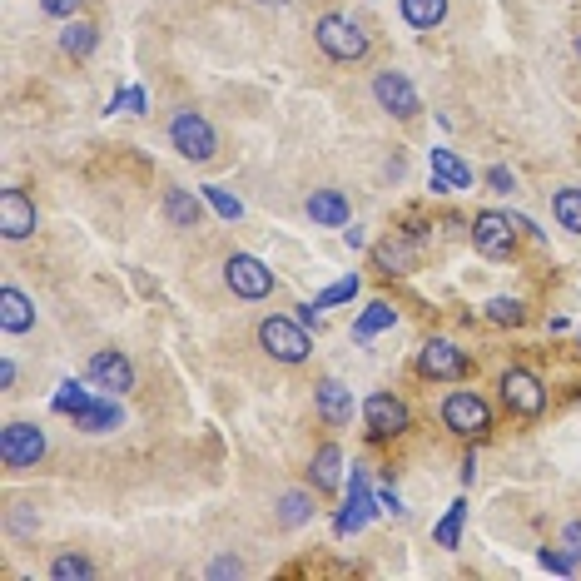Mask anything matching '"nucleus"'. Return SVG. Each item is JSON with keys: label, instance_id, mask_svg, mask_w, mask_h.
Instances as JSON below:
<instances>
[{"label": "nucleus", "instance_id": "obj_15", "mask_svg": "<svg viewBox=\"0 0 581 581\" xmlns=\"http://www.w3.org/2000/svg\"><path fill=\"white\" fill-rule=\"evenodd\" d=\"M428 169H433V194H452V189H472V169L462 164V154L447 145L428 149Z\"/></svg>", "mask_w": 581, "mask_h": 581}, {"label": "nucleus", "instance_id": "obj_12", "mask_svg": "<svg viewBox=\"0 0 581 581\" xmlns=\"http://www.w3.org/2000/svg\"><path fill=\"white\" fill-rule=\"evenodd\" d=\"M363 423H368V433L373 437H403L408 428H413V413H408L403 398H393V393H373V398L363 403Z\"/></svg>", "mask_w": 581, "mask_h": 581}, {"label": "nucleus", "instance_id": "obj_18", "mask_svg": "<svg viewBox=\"0 0 581 581\" xmlns=\"http://www.w3.org/2000/svg\"><path fill=\"white\" fill-rule=\"evenodd\" d=\"M204 194H194V189H169L164 194V214H169V224L174 229H199V219H204Z\"/></svg>", "mask_w": 581, "mask_h": 581}, {"label": "nucleus", "instance_id": "obj_32", "mask_svg": "<svg viewBox=\"0 0 581 581\" xmlns=\"http://www.w3.org/2000/svg\"><path fill=\"white\" fill-rule=\"evenodd\" d=\"M308 517H313L308 492H284V502H279V522H284V527H303Z\"/></svg>", "mask_w": 581, "mask_h": 581}, {"label": "nucleus", "instance_id": "obj_43", "mask_svg": "<svg viewBox=\"0 0 581 581\" xmlns=\"http://www.w3.org/2000/svg\"><path fill=\"white\" fill-rule=\"evenodd\" d=\"M0 388H5V393L15 388V363H10V358H0Z\"/></svg>", "mask_w": 581, "mask_h": 581}, {"label": "nucleus", "instance_id": "obj_44", "mask_svg": "<svg viewBox=\"0 0 581 581\" xmlns=\"http://www.w3.org/2000/svg\"><path fill=\"white\" fill-rule=\"evenodd\" d=\"M472 477H477V457L467 452V457H462V482H472Z\"/></svg>", "mask_w": 581, "mask_h": 581}, {"label": "nucleus", "instance_id": "obj_6", "mask_svg": "<svg viewBox=\"0 0 581 581\" xmlns=\"http://www.w3.org/2000/svg\"><path fill=\"white\" fill-rule=\"evenodd\" d=\"M373 512H378V492L368 487V472H363V467H353L348 502L338 507V517H333V532H338V537H353V532H363V527L373 522Z\"/></svg>", "mask_w": 581, "mask_h": 581}, {"label": "nucleus", "instance_id": "obj_24", "mask_svg": "<svg viewBox=\"0 0 581 581\" xmlns=\"http://www.w3.org/2000/svg\"><path fill=\"white\" fill-rule=\"evenodd\" d=\"M95 45H100V30L90 25V20H65V30H60V50L65 55H75V60H85V55H95Z\"/></svg>", "mask_w": 581, "mask_h": 581}, {"label": "nucleus", "instance_id": "obj_20", "mask_svg": "<svg viewBox=\"0 0 581 581\" xmlns=\"http://www.w3.org/2000/svg\"><path fill=\"white\" fill-rule=\"evenodd\" d=\"M373 254H378V269H383V274H413V264H418V239H413V234H398V239L378 244Z\"/></svg>", "mask_w": 581, "mask_h": 581}, {"label": "nucleus", "instance_id": "obj_40", "mask_svg": "<svg viewBox=\"0 0 581 581\" xmlns=\"http://www.w3.org/2000/svg\"><path fill=\"white\" fill-rule=\"evenodd\" d=\"M562 542L577 552V562H581V517H577V522H567V537H562Z\"/></svg>", "mask_w": 581, "mask_h": 581}, {"label": "nucleus", "instance_id": "obj_5", "mask_svg": "<svg viewBox=\"0 0 581 581\" xmlns=\"http://www.w3.org/2000/svg\"><path fill=\"white\" fill-rule=\"evenodd\" d=\"M45 457V433L35 428V423H5L0 428V462L10 467V472H25V467H35Z\"/></svg>", "mask_w": 581, "mask_h": 581}, {"label": "nucleus", "instance_id": "obj_34", "mask_svg": "<svg viewBox=\"0 0 581 581\" xmlns=\"http://www.w3.org/2000/svg\"><path fill=\"white\" fill-rule=\"evenodd\" d=\"M50 577H55V581L95 577V562H90V557H55V562H50Z\"/></svg>", "mask_w": 581, "mask_h": 581}, {"label": "nucleus", "instance_id": "obj_42", "mask_svg": "<svg viewBox=\"0 0 581 581\" xmlns=\"http://www.w3.org/2000/svg\"><path fill=\"white\" fill-rule=\"evenodd\" d=\"M298 323H303V328H318V308H313V303H298Z\"/></svg>", "mask_w": 581, "mask_h": 581}, {"label": "nucleus", "instance_id": "obj_8", "mask_svg": "<svg viewBox=\"0 0 581 581\" xmlns=\"http://www.w3.org/2000/svg\"><path fill=\"white\" fill-rule=\"evenodd\" d=\"M373 100H378L388 115H398V120H413V115L423 110V100H418V90H413V80H408L403 70H378V75H373Z\"/></svg>", "mask_w": 581, "mask_h": 581}, {"label": "nucleus", "instance_id": "obj_16", "mask_svg": "<svg viewBox=\"0 0 581 581\" xmlns=\"http://www.w3.org/2000/svg\"><path fill=\"white\" fill-rule=\"evenodd\" d=\"M308 219H313L318 229H343V224L353 219V209H348L343 189H313V194H308Z\"/></svg>", "mask_w": 581, "mask_h": 581}, {"label": "nucleus", "instance_id": "obj_4", "mask_svg": "<svg viewBox=\"0 0 581 581\" xmlns=\"http://www.w3.org/2000/svg\"><path fill=\"white\" fill-rule=\"evenodd\" d=\"M259 348L269 358H279V363H303L313 353V338L303 333L298 318H264L259 323Z\"/></svg>", "mask_w": 581, "mask_h": 581}, {"label": "nucleus", "instance_id": "obj_36", "mask_svg": "<svg viewBox=\"0 0 581 581\" xmlns=\"http://www.w3.org/2000/svg\"><path fill=\"white\" fill-rule=\"evenodd\" d=\"M487 189H492V194H512V189H517V174H512L507 164H492V169H487Z\"/></svg>", "mask_w": 581, "mask_h": 581}, {"label": "nucleus", "instance_id": "obj_33", "mask_svg": "<svg viewBox=\"0 0 581 581\" xmlns=\"http://www.w3.org/2000/svg\"><path fill=\"white\" fill-rule=\"evenodd\" d=\"M542 567H547V572H557V577H572L581 562H577V552L562 542V547H542Z\"/></svg>", "mask_w": 581, "mask_h": 581}, {"label": "nucleus", "instance_id": "obj_35", "mask_svg": "<svg viewBox=\"0 0 581 581\" xmlns=\"http://www.w3.org/2000/svg\"><path fill=\"white\" fill-rule=\"evenodd\" d=\"M145 90L140 85H130V90H115V100H110V110H130V115H145Z\"/></svg>", "mask_w": 581, "mask_h": 581}, {"label": "nucleus", "instance_id": "obj_10", "mask_svg": "<svg viewBox=\"0 0 581 581\" xmlns=\"http://www.w3.org/2000/svg\"><path fill=\"white\" fill-rule=\"evenodd\" d=\"M502 403H507L517 418H537V413L547 408V388H542L537 373H527V368H507V373H502Z\"/></svg>", "mask_w": 581, "mask_h": 581}, {"label": "nucleus", "instance_id": "obj_21", "mask_svg": "<svg viewBox=\"0 0 581 581\" xmlns=\"http://www.w3.org/2000/svg\"><path fill=\"white\" fill-rule=\"evenodd\" d=\"M398 323V308L388 303V298H373L363 313H358V323H353V338L358 343H368V338H378V333H388Z\"/></svg>", "mask_w": 581, "mask_h": 581}, {"label": "nucleus", "instance_id": "obj_13", "mask_svg": "<svg viewBox=\"0 0 581 581\" xmlns=\"http://www.w3.org/2000/svg\"><path fill=\"white\" fill-rule=\"evenodd\" d=\"M35 224H40L35 199H30L25 189H0V234H5L10 244H20V239L35 234Z\"/></svg>", "mask_w": 581, "mask_h": 581}, {"label": "nucleus", "instance_id": "obj_28", "mask_svg": "<svg viewBox=\"0 0 581 581\" xmlns=\"http://www.w3.org/2000/svg\"><path fill=\"white\" fill-rule=\"evenodd\" d=\"M552 214L567 234H581V189H557L552 194Z\"/></svg>", "mask_w": 581, "mask_h": 581}, {"label": "nucleus", "instance_id": "obj_38", "mask_svg": "<svg viewBox=\"0 0 581 581\" xmlns=\"http://www.w3.org/2000/svg\"><path fill=\"white\" fill-rule=\"evenodd\" d=\"M40 10L55 15V20H75L80 15V0H40Z\"/></svg>", "mask_w": 581, "mask_h": 581}, {"label": "nucleus", "instance_id": "obj_45", "mask_svg": "<svg viewBox=\"0 0 581 581\" xmlns=\"http://www.w3.org/2000/svg\"><path fill=\"white\" fill-rule=\"evenodd\" d=\"M264 5H289V0H264Z\"/></svg>", "mask_w": 581, "mask_h": 581}, {"label": "nucleus", "instance_id": "obj_41", "mask_svg": "<svg viewBox=\"0 0 581 581\" xmlns=\"http://www.w3.org/2000/svg\"><path fill=\"white\" fill-rule=\"evenodd\" d=\"M343 244H348V249H363V244H368V234H363L358 224H353V229L343 224Z\"/></svg>", "mask_w": 581, "mask_h": 581}, {"label": "nucleus", "instance_id": "obj_31", "mask_svg": "<svg viewBox=\"0 0 581 581\" xmlns=\"http://www.w3.org/2000/svg\"><path fill=\"white\" fill-rule=\"evenodd\" d=\"M199 194L209 199V209H214L219 219H229V224H234V219H244V204H239V199H234L229 189H219V184H204Z\"/></svg>", "mask_w": 581, "mask_h": 581}, {"label": "nucleus", "instance_id": "obj_9", "mask_svg": "<svg viewBox=\"0 0 581 581\" xmlns=\"http://www.w3.org/2000/svg\"><path fill=\"white\" fill-rule=\"evenodd\" d=\"M472 244H477V254H487V259H507L512 244H517V224H512V214L482 209V214L472 219Z\"/></svg>", "mask_w": 581, "mask_h": 581}, {"label": "nucleus", "instance_id": "obj_19", "mask_svg": "<svg viewBox=\"0 0 581 581\" xmlns=\"http://www.w3.org/2000/svg\"><path fill=\"white\" fill-rule=\"evenodd\" d=\"M313 398H318V413H323V423H348L353 418V393L338 383V378H323L318 388H313Z\"/></svg>", "mask_w": 581, "mask_h": 581}, {"label": "nucleus", "instance_id": "obj_27", "mask_svg": "<svg viewBox=\"0 0 581 581\" xmlns=\"http://www.w3.org/2000/svg\"><path fill=\"white\" fill-rule=\"evenodd\" d=\"M95 398H90V388L85 383H75V378H65L60 388H55V398H50V408L55 413H65V418H75V413H85Z\"/></svg>", "mask_w": 581, "mask_h": 581}, {"label": "nucleus", "instance_id": "obj_2", "mask_svg": "<svg viewBox=\"0 0 581 581\" xmlns=\"http://www.w3.org/2000/svg\"><path fill=\"white\" fill-rule=\"evenodd\" d=\"M442 428L457 433V437H487L492 433V408H487V398L472 393V388L447 393V403H442Z\"/></svg>", "mask_w": 581, "mask_h": 581}, {"label": "nucleus", "instance_id": "obj_39", "mask_svg": "<svg viewBox=\"0 0 581 581\" xmlns=\"http://www.w3.org/2000/svg\"><path fill=\"white\" fill-rule=\"evenodd\" d=\"M209 577H244V562H239V557H219V562L209 567Z\"/></svg>", "mask_w": 581, "mask_h": 581}, {"label": "nucleus", "instance_id": "obj_1", "mask_svg": "<svg viewBox=\"0 0 581 581\" xmlns=\"http://www.w3.org/2000/svg\"><path fill=\"white\" fill-rule=\"evenodd\" d=\"M313 40H318V50H323L328 60H338V65H353V60L368 55V30L353 25V20H343V15H318Z\"/></svg>", "mask_w": 581, "mask_h": 581}, {"label": "nucleus", "instance_id": "obj_22", "mask_svg": "<svg viewBox=\"0 0 581 581\" xmlns=\"http://www.w3.org/2000/svg\"><path fill=\"white\" fill-rule=\"evenodd\" d=\"M120 423H125V413H120L115 398H95L85 413H75V428H80V433H115Z\"/></svg>", "mask_w": 581, "mask_h": 581}, {"label": "nucleus", "instance_id": "obj_37", "mask_svg": "<svg viewBox=\"0 0 581 581\" xmlns=\"http://www.w3.org/2000/svg\"><path fill=\"white\" fill-rule=\"evenodd\" d=\"M378 512H388V517H408V507H403V497H398L393 487H378Z\"/></svg>", "mask_w": 581, "mask_h": 581}, {"label": "nucleus", "instance_id": "obj_23", "mask_svg": "<svg viewBox=\"0 0 581 581\" xmlns=\"http://www.w3.org/2000/svg\"><path fill=\"white\" fill-rule=\"evenodd\" d=\"M338 482H343V452H338V442H323L313 452V487L318 492H338Z\"/></svg>", "mask_w": 581, "mask_h": 581}, {"label": "nucleus", "instance_id": "obj_29", "mask_svg": "<svg viewBox=\"0 0 581 581\" xmlns=\"http://www.w3.org/2000/svg\"><path fill=\"white\" fill-rule=\"evenodd\" d=\"M482 313H487V323H497V328H517V323L527 318V303L502 293V298H487V308H482Z\"/></svg>", "mask_w": 581, "mask_h": 581}, {"label": "nucleus", "instance_id": "obj_3", "mask_svg": "<svg viewBox=\"0 0 581 581\" xmlns=\"http://www.w3.org/2000/svg\"><path fill=\"white\" fill-rule=\"evenodd\" d=\"M169 145L179 149L184 159L204 164V159H214V149H219V135H214V125H209L199 110H179V115L169 120Z\"/></svg>", "mask_w": 581, "mask_h": 581}, {"label": "nucleus", "instance_id": "obj_30", "mask_svg": "<svg viewBox=\"0 0 581 581\" xmlns=\"http://www.w3.org/2000/svg\"><path fill=\"white\" fill-rule=\"evenodd\" d=\"M358 289H363V284H358V274H348V279H338V284H328V289H323V293H313L308 303H313V308L323 313V308H338V303H353V298H358Z\"/></svg>", "mask_w": 581, "mask_h": 581}, {"label": "nucleus", "instance_id": "obj_26", "mask_svg": "<svg viewBox=\"0 0 581 581\" xmlns=\"http://www.w3.org/2000/svg\"><path fill=\"white\" fill-rule=\"evenodd\" d=\"M462 522H467V502L457 497V502H452V507L442 512V522L433 527V542L442 547V552H452V547L462 542Z\"/></svg>", "mask_w": 581, "mask_h": 581}, {"label": "nucleus", "instance_id": "obj_14", "mask_svg": "<svg viewBox=\"0 0 581 581\" xmlns=\"http://www.w3.org/2000/svg\"><path fill=\"white\" fill-rule=\"evenodd\" d=\"M90 383H95V388L130 393V388H135V363H130L125 353H115V348H100V353L90 358Z\"/></svg>", "mask_w": 581, "mask_h": 581}, {"label": "nucleus", "instance_id": "obj_11", "mask_svg": "<svg viewBox=\"0 0 581 581\" xmlns=\"http://www.w3.org/2000/svg\"><path fill=\"white\" fill-rule=\"evenodd\" d=\"M418 373L437 378V383H457V378H467V353L452 338H428L418 353Z\"/></svg>", "mask_w": 581, "mask_h": 581}, {"label": "nucleus", "instance_id": "obj_25", "mask_svg": "<svg viewBox=\"0 0 581 581\" xmlns=\"http://www.w3.org/2000/svg\"><path fill=\"white\" fill-rule=\"evenodd\" d=\"M398 10L413 30H437L447 20V0H398Z\"/></svg>", "mask_w": 581, "mask_h": 581}, {"label": "nucleus", "instance_id": "obj_17", "mask_svg": "<svg viewBox=\"0 0 581 581\" xmlns=\"http://www.w3.org/2000/svg\"><path fill=\"white\" fill-rule=\"evenodd\" d=\"M0 328H5L10 338L35 328V303L15 289V284H5V289H0Z\"/></svg>", "mask_w": 581, "mask_h": 581}, {"label": "nucleus", "instance_id": "obj_7", "mask_svg": "<svg viewBox=\"0 0 581 581\" xmlns=\"http://www.w3.org/2000/svg\"><path fill=\"white\" fill-rule=\"evenodd\" d=\"M224 284L239 293V298H269L274 293V269L264 259H254V254H229Z\"/></svg>", "mask_w": 581, "mask_h": 581}]
</instances>
